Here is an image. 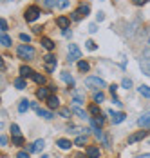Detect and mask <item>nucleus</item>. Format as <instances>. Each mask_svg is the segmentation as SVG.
<instances>
[{"instance_id": "1", "label": "nucleus", "mask_w": 150, "mask_h": 158, "mask_svg": "<svg viewBox=\"0 0 150 158\" xmlns=\"http://www.w3.org/2000/svg\"><path fill=\"white\" fill-rule=\"evenodd\" d=\"M16 55H18V58H22V60H33L34 55H36V51H34V48L29 46V44H22V46H18V49H16Z\"/></svg>"}, {"instance_id": "2", "label": "nucleus", "mask_w": 150, "mask_h": 158, "mask_svg": "<svg viewBox=\"0 0 150 158\" xmlns=\"http://www.w3.org/2000/svg\"><path fill=\"white\" fill-rule=\"evenodd\" d=\"M85 85H87V87H92V89H96V91H101L103 87H107L105 80L100 78V77H87V78H85Z\"/></svg>"}, {"instance_id": "3", "label": "nucleus", "mask_w": 150, "mask_h": 158, "mask_svg": "<svg viewBox=\"0 0 150 158\" xmlns=\"http://www.w3.org/2000/svg\"><path fill=\"white\" fill-rule=\"evenodd\" d=\"M56 64H58V60H56L54 55H47V56H44V65H45V71H47V73H53V71L56 69Z\"/></svg>"}, {"instance_id": "4", "label": "nucleus", "mask_w": 150, "mask_h": 158, "mask_svg": "<svg viewBox=\"0 0 150 158\" xmlns=\"http://www.w3.org/2000/svg\"><path fill=\"white\" fill-rule=\"evenodd\" d=\"M24 16H26L27 22H34V20L40 16V7H38V6H31V7H27Z\"/></svg>"}, {"instance_id": "5", "label": "nucleus", "mask_w": 150, "mask_h": 158, "mask_svg": "<svg viewBox=\"0 0 150 158\" xmlns=\"http://www.w3.org/2000/svg\"><path fill=\"white\" fill-rule=\"evenodd\" d=\"M109 114H110V120H112V124H121L125 118H127V114L123 113V111H109Z\"/></svg>"}, {"instance_id": "6", "label": "nucleus", "mask_w": 150, "mask_h": 158, "mask_svg": "<svg viewBox=\"0 0 150 158\" xmlns=\"http://www.w3.org/2000/svg\"><path fill=\"white\" fill-rule=\"evenodd\" d=\"M78 58H81V51H80V48H78L76 44H69V62L78 60Z\"/></svg>"}, {"instance_id": "7", "label": "nucleus", "mask_w": 150, "mask_h": 158, "mask_svg": "<svg viewBox=\"0 0 150 158\" xmlns=\"http://www.w3.org/2000/svg\"><path fill=\"white\" fill-rule=\"evenodd\" d=\"M89 6H80L78 9H76L74 13H73V20H80V18H83V16L89 15Z\"/></svg>"}, {"instance_id": "8", "label": "nucleus", "mask_w": 150, "mask_h": 158, "mask_svg": "<svg viewBox=\"0 0 150 158\" xmlns=\"http://www.w3.org/2000/svg\"><path fill=\"white\" fill-rule=\"evenodd\" d=\"M44 147H45V142L40 138V140H36V142L31 143V145H29V151H31V153H40Z\"/></svg>"}, {"instance_id": "9", "label": "nucleus", "mask_w": 150, "mask_h": 158, "mask_svg": "<svg viewBox=\"0 0 150 158\" xmlns=\"http://www.w3.org/2000/svg\"><path fill=\"white\" fill-rule=\"evenodd\" d=\"M137 124H139V126L143 127V129H147V127H150V111H148V113H143V114L139 116Z\"/></svg>"}, {"instance_id": "10", "label": "nucleus", "mask_w": 150, "mask_h": 158, "mask_svg": "<svg viewBox=\"0 0 150 158\" xmlns=\"http://www.w3.org/2000/svg\"><path fill=\"white\" fill-rule=\"evenodd\" d=\"M145 136H147V131H137V133H134V135H130V136H128V143L139 142V140H143Z\"/></svg>"}, {"instance_id": "11", "label": "nucleus", "mask_w": 150, "mask_h": 158, "mask_svg": "<svg viewBox=\"0 0 150 158\" xmlns=\"http://www.w3.org/2000/svg\"><path fill=\"white\" fill-rule=\"evenodd\" d=\"M47 106H49V109H58L60 107V100H58V96L51 95L47 98Z\"/></svg>"}, {"instance_id": "12", "label": "nucleus", "mask_w": 150, "mask_h": 158, "mask_svg": "<svg viewBox=\"0 0 150 158\" xmlns=\"http://www.w3.org/2000/svg\"><path fill=\"white\" fill-rule=\"evenodd\" d=\"M56 24H58L60 29H67L69 24H71V20H69L67 16H58V18H56Z\"/></svg>"}, {"instance_id": "13", "label": "nucleus", "mask_w": 150, "mask_h": 158, "mask_svg": "<svg viewBox=\"0 0 150 158\" xmlns=\"http://www.w3.org/2000/svg\"><path fill=\"white\" fill-rule=\"evenodd\" d=\"M139 65H141L143 73H145L147 77H150V60H147V58H141V60H139Z\"/></svg>"}, {"instance_id": "14", "label": "nucleus", "mask_w": 150, "mask_h": 158, "mask_svg": "<svg viewBox=\"0 0 150 158\" xmlns=\"http://www.w3.org/2000/svg\"><path fill=\"white\" fill-rule=\"evenodd\" d=\"M56 145H58L60 149H63V151H67V149H71V145H73V143L69 142L67 138H60V140H56Z\"/></svg>"}, {"instance_id": "15", "label": "nucleus", "mask_w": 150, "mask_h": 158, "mask_svg": "<svg viewBox=\"0 0 150 158\" xmlns=\"http://www.w3.org/2000/svg\"><path fill=\"white\" fill-rule=\"evenodd\" d=\"M36 96H38L40 100H47V98L51 96V93H49V89H47V87H40V89L36 91Z\"/></svg>"}, {"instance_id": "16", "label": "nucleus", "mask_w": 150, "mask_h": 158, "mask_svg": "<svg viewBox=\"0 0 150 158\" xmlns=\"http://www.w3.org/2000/svg\"><path fill=\"white\" fill-rule=\"evenodd\" d=\"M36 113H38V116H42V118H45V120L54 118V114H53L51 111H45V109H42V107H38V109H36Z\"/></svg>"}, {"instance_id": "17", "label": "nucleus", "mask_w": 150, "mask_h": 158, "mask_svg": "<svg viewBox=\"0 0 150 158\" xmlns=\"http://www.w3.org/2000/svg\"><path fill=\"white\" fill-rule=\"evenodd\" d=\"M20 75H22L24 78H27V77H31V78H33L34 71H33L31 67H27V65H22V67H20Z\"/></svg>"}, {"instance_id": "18", "label": "nucleus", "mask_w": 150, "mask_h": 158, "mask_svg": "<svg viewBox=\"0 0 150 158\" xmlns=\"http://www.w3.org/2000/svg\"><path fill=\"white\" fill-rule=\"evenodd\" d=\"M40 44H42V46H44V48L47 49V51H53V49H54V42H53L51 38H45V36H44Z\"/></svg>"}, {"instance_id": "19", "label": "nucleus", "mask_w": 150, "mask_h": 158, "mask_svg": "<svg viewBox=\"0 0 150 158\" xmlns=\"http://www.w3.org/2000/svg\"><path fill=\"white\" fill-rule=\"evenodd\" d=\"M137 91H139V95H141V96L150 98V85H139V87H137Z\"/></svg>"}, {"instance_id": "20", "label": "nucleus", "mask_w": 150, "mask_h": 158, "mask_svg": "<svg viewBox=\"0 0 150 158\" xmlns=\"http://www.w3.org/2000/svg\"><path fill=\"white\" fill-rule=\"evenodd\" d=\"M29 107H31L29 100H26V98H24V100H20V104H18V111H20V113H26Z\"/></svg>"}, {"instance_id": "21", "label": "nucleus", "mask_w": 150, "mask_h": 158, "mask_svg": "<svg viewBox=\"0 0 150 158\" xmlns=\"http://www.w3.org/2000/svg\"><path fill=\"white\" fill-rule=\"evenodd\" d=\"M87 156L89 158H100V149H98V147H89V149H87Z\"/></svg>"}, {"instance_id": "22", "label": "nucleus", "mask_w": 150, "mask_h": 158, "mask_svg": "<svg viewBox=\"0 0 150 158\" xmlns=\"http://www.w3.org/2000/svg\"><path fill=\"white\" fill-rule=\"evenodd\" d=\"M87 143V136L85 135H78V138L74 140V145H78V147H83Z\"/></svg>"}, {"instance_id": "23", "label": "nucleus", "mask_w": 150, "mask_h": 158, "mask_svg": "<svg viewBox=\"0 0 150 158\" xmlns=\"http://www.w3.org/2000/svg\"><path fill=\"white\" fill-rule=\"evenodd\" d=\"M78 69H80L81 73H87L90 69V65H89V62H85V60H80V62H78Z\"/></svg>"}, {"instance_id": "24", "label": "nucleus", "mask_w": 150, "mask_h": 158, "mask_svg": "<svg viewBox=\"0 0 150 158\" xmlns=\"http://www.w3.org/2000/svg\"><path fill=\"white\" fill-rule=\"evenodd\" d=\"M15 87H16V89H26V87H27V84H26L24 77H20V78L15 80Z\"/></svg>"}, {"instance_id": "25", "label": "nucleus", "mask_w": 150, "mask_h": 158, "mask_svg": "<svg viewBox=\"0 0 150 158\" xmlns=\"http://www.w3.org/2000/svg\"><path fill=\"white\" fill-rule=\"evenodd\" d=\"M0 44L4 46V48H9L11 46V38L6 35V33H2V38H0Z\"/></svg>"}, {"instance_id": "26", "label": "nucleus", "mask_w": 150, "mask_h": 158, "mask_svg": "<svg viewBox=\"0 0 150 158\" xmlns=\"http://www.w3.org/2000/svg\"><path fill=\"white\" fill-rule=\"evenodd\" d=\"M61 78H63V82H67L69 85H74V78H73L67 71H63V73H61Z\"/></svg>"}, {"instance_id": "27", "label": "nucleus", "mask_w": 150, "mask_h": 158, "mask_svg": "<svg viewBox=\"0 0 150 158\" xmlns=\"http://www.w3.org/2000/svg\"><path fill=\"white\" fill-rule=\"evenodd\" d=\"M33 80H34L36 84H40V85H44L45 84V77L44 75H40V73H34V75H33Z\"/></svg>"}, {"instance_id": "28", "label": "nucleus", "mask_w": 150, "mask_h": 158, "mask_svg": "<svg viewBox=\"0 0 150 158\" xmlns=\"http://www.w3.org/2000/svg\"><path fill=\"white\" fill-rule=\"evenodd\" d=\"M67 133H73V135H81V133H85V129H81V127H76V126H71L67 129Z\"/></svg>"}, {"instance_id": "29", "label": "nucleus", "mask_w": 150, "mask_h": 158, "mask_svg": "<svg viewBox=\"0 0 150 158\" xmlns=\"http://www.w3.org/2000/svg\"><path fill=\"white\" fill-rule=\"evenodd\" d=\"M73 113H74V114H78L80 118H87V113H85L83 109H80L78 106H74V107H73Z\"/></svg>"}, {"instance_id": "30", "label": "nucleus", "mask_w": 150, "mask_h": 158, "mask_svg": "<svg viewBox=\"0 0 150 158\" xmlns=\"http://www.w3.org/2000/svg\"><path fill=\"white\" fill-rule=\"evenodd\" d=\"M89 113H90V114H92V116H94V118L101 114V113H100V107H98L96 104H94V106H90V107H89Z\"/></svg>"}, {"instance_id": "31", "label": "nucleus", "mask_w": 150, "mask_h": 158, "mask_svg": "<svg viewBox=\"0 0 150 158\" xmlns=\"http://www.w3.org/2000/svg\"><path fill=\"white\" fill-rule=\"evenodd\" d=\"M71 113H73V109H69V107H61L60 109V116H63V118H71Z\"/></svg>"}, {"instance_id": "32", "label": "nucleus", "mask_w": 150, "mask_h": 158, "mask_svg": "<svg viewBox=\"0 0 150 158\" xmlns=\"http://www.w3.org/2000/svg\"><path fill=\"white\" fill-rule=\"evenodd\" d=\"M11 135H13V136H22V133H20V127L16 126V124H11Z\"/></svg>"}, {"instance_id": "33", "label": "nucleus", "mask_w": 150, "mask_h": 158, "mask_svg": "<svg viewBox=\"0 0 150 158\" xmlns=\"http://www.w3.org/2000/svg\"><path fill=\"white\" fill-rule=\"evenodd\" d=\"M56 7H60V9H67V7H69V0H56Z\"/></svg>"}, {"instance_id": "34", "label": "nucleus", "mask_w": 150, "mask_h": 158, "mask_svg": "<svg viewBox=\"0 0 150 158\" xmlns=\"http://www.w3.org/2000/svg\"><path fill=\"white\" fill-rule=\"evenodd\" d=\"M103 100H105V95H103L101 91L94 93V102H98V104H100V102H103Z\"/></svg>"}, {"instance_id": "35", "label": "nucleus", "mask_w": 150, "mask_h": 158, "mask_svg": "<svg viewBox=\"0 0 150 158\" xmlns=\"http://www.w3.org/2000/svg\"><path fill=\"white\" fill-rule=\"evenodd\" d=\"M44 6L47 9H53V7H56V0H44Z\"/></svg>"}, {"instance_id": "36", "label": "nucleus", "mask_w": 150, "mask_h": 158, "mask_svg": "<svg viewBox=\"0 0 150 158\" xmlns=\"http://www.w3.org/2000/svg\"><path fill=\"white\" fill-rule=\"evenodd\" d=\"M121 85H123L125 89H130V87H132V80H130V78H123Z\"/></svg>"}, {"instance_id": "37", "label": "nucleus", "mask_w": 150, "mask_h": 158, "mask_svg": "<svg viewBox=\"0 0 150 158\" xmlns=\"http://www.w3.org/2000/svg\"><path fill=\"white\" fill-rule=\"evenodd\" d=\"M85 46H87L89 51H96V48H98V46H96V42H92V40H87V42H85Z\"/></svg>"}, {"instance_id": "38", "label": "nucleus", "mask_w": 150, "mask_h": 158, "mask_svg": "<svg viewBox=\"0 0 150 158\" xmlns=\"http://www.w3.org/2000/svg\"><path fill=\"white\" fill-rule=\"evenodd\" d=\"M13 145H24V136H13Z\"/></svg>"}, {"instance_id": "39", "label": "nucleus", "mask_w": 150, "mask_h": 158, "mask_svg": "<svg viewBox=\"0 0 150 158\" xmlns=\"http://www.w3.org/2000/svg\"><path fill=\"white\" fill-rule=\"evenodd\" d=\"M0 27H2V33L7 31V22H6V18H2V20H0Z\"/></svg>"}, {"instance_id": "40", "label": "nucleus", "mask_w": 150, "mask_h": 158, "mask_svg": "<svg viewBox=\"0 0 150 158\" xmlns=\"http://www.w3.org/2000/svg\"><path fill=\"white\" fill-rule=\"evenodd\" d=\"M20 40H22V42H27V44H29L31 36H29V35H26V33H22V35H20Z\"/></svg>"}, {"instance_id": "41", "label": "nucleus", "mask_w": 150, "mask_h": 158, "mask_svg": "<svg viewBox=\"0 0 150 158\" xmlns=\"http://www.w3.org/2000/svg\"><path fill=\"white\" fill-rule=\"evenodd\" d=\"M16 158H29V153H27V151H20V153L16 155Z\"/></svg>"}, {"instance_id": "42", "label": "nucleus", "mask_w": 150, "mask_h": 158, "mask_svg": "<svg viewBox=\"0 0 150 158\" xmlns=\"http://www.w3.org/2000/svg\"><path fill=\"white\" fill-rule=\"evenodd\" d=\"M109 89H110V93H112V95H116V91H118V85H116V84H112Z\"/></svg>"}, {"instance_id": "43", "label": "nucleus", "mask_w": 150, "mask_h": 158, "mask_svg": "<svg viewBox=\"0 0 150 158\" xmlns=\"http://www.w3.org/2000/svg\"><path fill=\"white\" fill-rule=\"evenodd\" d=\"M103 18H105V15H103V13H98V15H96V20H98V22H101Z\"/></svg>"}, {"instance_id": "44", "label": "nucleus", "mask_w": 150, "mask_h": 158, "mask_svg": "<svg viewBox=\"0 0 150 158\" xmlns=\"http://www.w3.org/2000/svg\"><path fill=\"white\" fill-rule=\"evenodd\" d=\"M89 31L90 33H96V31H98V29H96V24H90V26H89Z\"/></svg>"}, {"instance_id": "45", "label": "nucleus", "mask_w": 150, "mask_h": 158, "mask_svg": "<svg viewBox=\"0 0 150 158\" xmlns=\"http://www.w3.org/2000/svg\"><path fill=\"white\" fill-rule=\"evenodd\" d=\"M136 6H141V4H145V2H148V0H132Z\"/></svg>"}, {"instance_id": "46", "label": "nucleus", "mask_w": 150, "mask_h": 158, "mask_svg": "<svg viewBox=\"0 0 150 158\" xmlns=\"http://www.w3.org/2000/svg\"><path fill=\"white\" fill-rule=\"evenodd\" d=\"M63 35H65V36H73V33L69 31V27H67V29H63Z\"/></svg>"}, {"instance_id": "47", "label": "nucleus", "mask_w": 150, "mask_h": 158, "mask_svg": "<svg viewBox=\"0 0 150 158\" xmlns=\"http://www.w3.org/2000/svg\"><path fill=\"white\" fill-rule=\"evenodd\" d=\"M0 143H2V145H7V138H6V136H2V138H0Z\"/></svg>"}, {"instance_id": "48", "label": "nucleus", "mask_w": 150, "mask_h": 158, "mask_svg": "<svg viewBox=\"0 0 150 158\" xmlns=\"http://www.w3.org/2000/svg\"><path fill=\"white\" fill-rule=\"evenodd\" d=\"M136 158H150V153H147V155H139V156H136Z\"/></svg>"}, {"instance_id": "49", "label": "nucleus", "mask_w": 150, "mask_h": 158, "mask_svg": "<svg viewBox=\"0 0 150 158\" xmlns=\"http://www.w3.org/2000/svg\"><path fill=\"white\" fill-rule=\"evenodd\" d=\"M74 158H89V156H85V155H81V153H78Z\"/></svg>"}, {"instance_id": "50", "label": "nucleus", "mask_w": 150, "mask_h": 158, "mask_svg": "<svg viewBox=\"0 0 150 158\" xmlns=\"http://www.w3.org/2000/svg\"><path fill=\"white\" fill-rule=\"evenodd\" d=\"M40 158H47V156H45V155H42V156H40Z\"/></svg>"}, {"instance_id": "51", "label": "nucleus", "mask_w": 150, "mask_h": 158, "mask_svg": "<svg viewBox=\"0 0 150 158\" xmlns=\"http://www.w3.org/2000/svg\"><path fill=\"white\" fill-rule=\"evenodd\" d=\"M148 42H150V38H148Z\"/></svg>"}]
</instances>
